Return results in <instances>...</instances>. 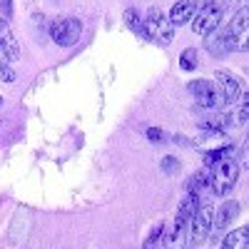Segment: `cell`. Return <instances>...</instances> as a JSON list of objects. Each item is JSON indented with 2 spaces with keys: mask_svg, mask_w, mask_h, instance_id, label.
<instances>
[{
  "mask_svg": "<svg viewBox=\"0 0 249 249\" xmlns=\"http://www.w3.org/2000/svg\"><path fill=\"white\" fill-rule=\"evenodd\" d=\"M214 172L210 175V190L217 195V197H224L234 190V184L239 179V162L234 157H224L219 160L214 167Z\"/></svg>",
  "mask_w": 249,
  "mask_h": 249,
  "instance_id": "6da1fadb",
  "label": "cell"
},
{
  "mask_svg": "<svg viewBox=\"0 0 249 249\" xmlns=\"http://www.w3.org/2000/svg\"><path fill=\"white\" fill-rule=\"evenodd\" d=\"M142 28H144V37L160 45H170L175 37V25L160 8H150V13L142 20Z\"/></svg>",
  "mask_w": 249,
  "mask_h": 249,
  "instance_id": "7a4b0ae2",
  "label": "cell"
},
{
  "mask_svg": "<svg viewBox=\"0 0 249 249\" xmlns=\"http://www.w3.org/2000/svg\"><path fill=\"white\" fill-rule=\"evenodd\" d=\"M82 33V20L77 18H57L50 23V37L60 48H72Z\"/></svg>",
  "mask_w": 249,
  "mask_h": 249,
  "instance_id": "3957f363",
  "label": "cell"
},
{
  "mask_svg": "<svg viewBox=\"0 0 249 249\" xmlns=\"http://www.w3.org/2000/svg\"><path fill=\"white\" fill-rule=\"evenodd\" d=\"M212 217H214V207L212 204H202V207H197L195 210V214H192V247H199V244H204L207 242V234H210V230H212Z\"/></svg>",
  "mask_w": 249,
  "mask_h": 249,
  "instance_id": "277c9868",
  "label": "cell"
},
{
  "mask_svg": "<svg viewBox=\"0 0 249 249\" xmlns=\"http://www.w3.org/2000/svg\"><path fill=\"white\" fill-rule=\"evenodd\" d=\"M222 18H224V8L222 5H210V8H202L197 15H195V20H192V30L197 33V35H212L217 28H219V23H222Z\"/></svg>",
  "mask_w": 249,
  "mask_h": 249,
  "instance_id": "5b68a950",
  "label": "cell"
},
{
  "mask_svg": "<svg viewBox=\"0 0 249 249\" xmlns=\"http://www.w3.org/2000/svg\"><path fill=\"white\" fill-rule=\"evenodd\" d=\"M190 92L197 97V105L204 107V110H217V107H222V102H224L212 80H195V82H190Z\"/></svg>",
  "mask_w": 249,
  "mask_h": 249,
  "instance_id": "8992f818",
  "label": "cell"
},
{
  "mask_svg": "<svg viewBox=\"0 0 249 249\" xmlns=\"http://www.w3.org/2000/svg\"><path fill=\"white\" fill-rule=\"evenodd\" d=\"M214 88H217V92L222 95V100L224 102H232V105H237V102L242 100H247V95H244V90H242V85H239V80H234L230 72H224V70H217L214 72Z\"/></svg>",
  "mask_w": 249,
  "mask_h": 249,
  "instance_id": "52a82bcc",
  "label": "cell"
},
{
  "mask_svg": "<svg viewBox=\"0 0 249 249\" xmlns=\"http://www.w3.org/2000/svg\"><path fill=\"white\" fill-rule=\"evenodd\" d=\"M0 53H3V57L10 60V62L20 60V45H18V40H15L5 18H0Z\"/></svg>",
  "mask_w": 249,
  "mask_h": 249,
  "instance_id": "ba28073f",
  "label": "cell"
},
{
  "mask_svg": "<svg viewBox=\"0 0 249 249\" xmlns=\"http://www.w3.org/2000/svg\"><path fill=\"white\" fill-rule=\"evenodd\" d=\"M195 18V3L192 0H179V3L172 5L170 10V23L172 25H184Z\"/></svg>",
  "mask_w": 249,
  "mask_h": 249,
  "instance_id": "9c48e42d",
  "label": "cell"
},
{
  "mask_svg": "<svg viewBox=\"0 0 249 249\" xmlns=\"http://www.w3.org/2000/svg\"><path fill=\"white\" fill-rule=\"evenodd\" d=\"M237 214H239V202H234V199H227V202L219 207L217 217H212V227H217V230H224V227L230 224Z\"/></svg>",
  "mask_w": 249,
  "mask_h": 249,
  "instance_id": "30bf717a",
  "label": "cell"
},
{
  "mask_svg": "<svg viewBox=\"0 0 249 249\" xmlns=\"http://www.w3.org/2000/svg\"><path fill=\"white\" fill-rule=\"evenodd\" d=\"M207 187H210V172H195L190 179H187L184 190L192 192V195H197V197H202V195L207 192Z\"/></svg>",
  "mask_w": 249,
  "mask_h": 249,
  "instance_id": "8fae6325",
  "label": "cell"
},
{
  "mask_svg": "<svg viewBox=\"0 0 249 249\" xmlns=\"http://www.w3.org/2000/svg\"><path fill=\"white\" fill-rule=\"evenodd\" d=\"M247 237H249V230H247V227H239L237 232H232L230 237L222 242V247H224V249H244V247L249 244Z\"/></svg>",
  "mask_w": 249,
  "mask_h": 249,
  "instance_id": "7c38bea8",
  "label": "cell"
},
{
  "mask_svg": "<svg viewBox=\"0 0 249 249\" xmlns=\"http://www.w3.org/2000/svg\"><path fill=\"white\" fill-rule=\"evenodd\" d=\"M124 25H127L135 35H140V37H144V28H142V20H140V13L135 10V8H127L124 10Z\"/></svg>",
  "mask_w": 249,
  "mask_h": 249,
  "instance_id": "4fadbf2b",
  "label": "cell"
},
{
  "mask_svg": "<svg viewBox=\"0 0 249 249\" xmlns=\"http://www.w3.org/2000/svg\"><path fill=\"white\" fill-rule=\"evenodd\" d=\"M224 157H234V147L232 144H227V147H219V150H212V152H207L204 155V164L207 167H214V164Z\"/></svg>",
  "mask_w": 249,
  "mask_h": 249,
  "instance_id": "5bb4252c",
  "label": "cell"
},
{
  "mask_svg": "<svg viewBox=\"0 0 249 249\" xmlns=\"http://www.w3.org/2000/svg\"><path fill=\"white\" fill-rule=\"evenodd\" d=\"M179 68L187 70V72H192V70L197 68V50H195V48H187V50L182 53V57H179Z\"/></svg>",
  "mask_w": 249,
  "mask_h": 249,
  "instance_id": "9a60e30c",
  "label": "cell"
},
{
  "mask_svg": "<svg viewBox=\"0 0 249 249\" xmlns=\"http://www.w3.org/2000/svg\"><path fill=\"white\" fill-rule=\"evenodd\" d=\"M162 239H164V224L160 222L155 230L150 232V237L144 239V249H152V247H157V244H162Z\"/></svg>",
  "mask_w": 249,
  "mask_h": 249,
  "instance_id": "2e32d148",
  "label": "cell"
},
{
  "mask_svg": "<svg viewBox=\"0 0 249 249\" xmlns=\"http://www.w3.org/2000/svg\"><path fill=\"white\" fill-rule=\"evenodd\" d=\"M227 122H230V124H244V122H247V102H242V107H239L234 115L227 117Z\"/></svg>",
  "mask_w": 249,
  "mask_h": 249,
  "instance_id": "e0dca14e",
  "label": "cell"
},
{
  "mask_svg": "<svg viewBox=\"0 0 249 249\" xmlns=\"http://www.w3.org/2000/svg\"><path fill=\"white\" fill-rule=\"evenodd\" d=\"M162 170L167 172V175L179 172V160H175V157H164V160H162Z\"/></svg>",
  "mask_w": 249,
  "mask_h": 249,
  "instance_id": "ac0fdd59",
  "label": "cell"
},
{
  "mask_svg": "<svg viewBox=\"0 0 249 249\" xmlns=\"http://www.w3.org/2000/svg\"><path fill=\"white\" fill-rule=\"evenodd\" d=\"M0 80L3 82H15V72H13V68L5 65V62H0Z\"/></svg>",
  "mask_w": 249,
  "mask_h": 249,
  "instance_id": "d6986e66",
  "label": "cell"
},
{
  "mask_svg": "<svg viewBox=\"0 0 249 249\" xmlns=\"http://www.w3.org/2000/svg\"><path fill=\"white\" fill-rule=\"evenodd\" d=\"M0 18L5 20L13 18V0H0Z\"/></svg>",
  "mask_w": 249,
  "mask_h": 249,
  "instance_id": "ffe728a7",
  "label": "cell"
},
{
  "mask_svg": "<svg viewBox=\"0 0 249 249\" xmlns=\"http://www.w3.org/2000/svg\"><path fill=\"white\" fill-rule=\"evenodd\" d=\"M147 140L152 142H164V132L160 127H147Z\"/></svg>",
  "mask_w": 249,
  "mask_h": 249,
  "instance_id": "44dd1931",
  "label": "cell"
},
{
  "mask_svg": "<svg viewBox=\"0 0 249 249\" xmlns=\"http://www.w3.org/2000/svg\"><path fill=\"white\" fill-rule=\"evenodd\" d=\"M195 3V10H202V8H210V5H214L217 0H192Z\"/></svg>",
  "mask_w": 249,
  "mask_h": 249,
  "instance_id": "7402d4cb",
  "label": "cell"
},
{
  "mask_svg": "<svg viewBox=\"0 0 249 249\" xmlns=\"http://www.w3.org/2000/svg\"><path fill=\"white\" fill-rule=\"evenodd\" d=\"M237 5H239V0H224V5H222V8L227 10V8H237Z\"/></svg>",
  "mask_w": 249,
  "mask_h": 249,
  "instance_id": "603a6c76",
  "label": "cell"
},
{
  "mask_svg": "<svg viewBox=\"0 0 249 249\" xmlns=\"http://www.w3.org/2000/svg\"><path fill=\"white\" fill-rule=\"evenodd\" d=\"M0 62H3V53H0Z\"/></svg>",
  "mask_w": 249,
  "mask_h": 249,
  "instance_id": "cb8c5ba5",
  "label": "cell"
},
{
  "mask_svg": "<svg viewBox=\"0 0 249 249\" xmlns=\"http://www.w3.org/2000/svg\"><path fill=\"white\" fill-rule=\"evenodd\" d=\"M0 105H3V97H0Z\"/></svg>",
  "mask_w": 249,
  "mask_h": 249,
  "instance_id": "d4e9b609",
  "label": "cell"
}]
</instances>
